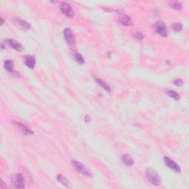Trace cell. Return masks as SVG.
I'll list each match as a JSON object with an SVG mask.
<instances>
[{"label": "cell", "mask_w": 189, "mask_h": 189, "mask_svg": "<svg viewBox=\"0 0 189 189\" xmlns=\"http://www.w3.org/2000/svg\"><path fill=\"white\" fill-rule=\"evenodd\" d=\"M173 84L175 86H177V87H182L184 84V81L182 79H175L173 81Z\"/></svg>", "instance_id": "22"}, {"label": "cell", "mask_w": 189, "mask_h": 189, "mask_svg": "<svg viewBox=\"0 0 189 189\" xmlns=\"http://www.w3.org/2000/svg\"><path fill=\"white\" fill-rule=\"evenodd\" d=\"M12 125L16 128L17 130H19V132H21L22 133H23L25 135H33V132L30 129L26 126L25 125H24L23 123H20L19 121H16V120H12L11 121Z\"/></svg>", "instance_id": "4"}, {"label": "cell", "mask_w": 189, "mask_h": 189, "mask_svg": "<svg viewBox=\"0 0 189 189\" xmlns=\"http://www.w3.org/2000/svg\"><path fill=\"white\" fill-rule=\"evenodd\" d=\"M146 177L147 180L149 181L150 183L154 185H159L161 182V180H160L158 174L155 170L151 168H148L146 170Z\"/></svg>", "instance_id": "1"}, {"label": "cell", "mask_w": 189, "mask_h": 189, "mask_svg": "<svg viewBox=\"0 0 189 189\" xmlns=\"http://www.w3.org/2000/svg\"><path fill=\"white\" fill-rule=\"evenodd\" d=\"M165 93L168 95L169 97H171L173 99L176 100V101H179L180 99V96L177 93H176L174 90H165Z\"/></svg>", "instance_id": "16"}, {"label": "cell", "mask_w": 189, "mask_h": 189, "mask_svg": "<svg viewBox=\"0 0 189 189\" xmlns=\"http://www.w3.org/2000/svg\"><path fill=\"white\" fill-rule=\"evenodd\" d=\"M120 22L122 25H124V26H130L133 24L132 19L128 16H122L120 19Z\"/></svg>", "instance_id": "14"}, {"label": "cell", "mask_w": 189, "mask_h": 189, "mask_svg": "<svg viewBox=\"0 0 189 189\" xmlns=\"http://www.w3.org/2000/svg\"><path fill=\"white\" fill-rule=\"evenodd\" d=\"M60 9L61 10H62V13L64 14L66 16H67V17L72 18L74 16V15H75L74 10L68 3L62 2V4H61Z\"/></svg>", "instance_id": "8"}, {"label": "cell", "mask_w": 189, "mask_h": 189, "mask_svg": "<svg viewBox=\"0 0 189 189\" xmlns=\"http://www.w3.org/2000/svg\"><path fill=\"white\" fill-rule=\"evenodd\" d=\"M163 160H164L165 164H166V166H167L168 168H169V169H172V170L174 171L175 172H177V173H180L181 172L180 167L179 165L177 164V163H175L173 160L169 158V157H164Z\"/></svg>", "instance_id": "7"}, {"label": "cell", "mask_w": 189, "mask_h": 189, "mask_svg": "<svg viewBox=\"0 0 189 189\" xmlns=\"http://www.w3.org/2000/svg\"><path fill=\"white\" fill-rule=\"evenodd\" d=\"M5 44L8 47H10V48L13 49V50H16L18 52H22L24 50L23 46L14 39H7L5 41Z\"/></svg>", "instance_id": "9"}, {"label": "cell", "mask_w": 189, "mask_h": 189, "mask_svg": "<svg viewBox=\"0 0 189 189\" xmlns=\"http://www.w3.org/2000/svg\"><path fill=\"white\" fill-rule=\"evenodd\" d=\"M16 22L19 26H20L24 30H30L31 28V25L28 22H25V20H22L19 18H17L16 19Z\"/></svg>", "instance_id": "12"}, {"label": "cell", "mask_w": 189, "mask_h": 189, "mask_svg": "<svg viewBox=\"0 0 189 189\" xmlns=\"http://www.w3.org/2000/svg\"><path fill=\"white\" fill-rule=\"evenodd\" d=\"M85 121L87 122V123H88V122L90 121V117L89 115H86L85 116Z\"/></svg>", "instance_id": "23"}, {"label": "cell", "mask_w": 189, "mask_h": 189, "mask_svg": "<svg viewBox=\"0 0 189 189\" xmlns=\"http://www.w3.org/2000/svg\"><path fill=\"white\" fill-rule=\"evenodd\" d=\"M171 28H172V29L175 32H180L182 30V24L178 22V23L173 24V25L171 26Z\"/></svg>", "instance_id": "20"}, {"label": "cell", "mask_w": 189, "mask_h": 189, "mask_svg": "<svg viewBox=\"0 0 189 189\" xmlns=\"http://www.w3.org/2000/svg\"><path fill=\"white\" fill-rule=\"evenodd\" d=\"M170 6L175 10H180L182 9V4L178 1H170Z\"/></svg>", "instance_id": "18"}, {"label": "cell", "mask_w": 189, "mask_h": 189, "mask_svg": "<svg viewBox=\"0 0 189 189\" xmlns=\"http://www.w3.org/2000/svg\"><path fill=\"white\" fill-rule=\"evenodd\" d=\"M0 20H1V23L0 24H1V25H3V24L4 23V20L2 19V18H1V19H0Z\"/></svg>", "instance_id": "24"}, {"label": "cell", "mask_w": 189, "mask_h": 189, "mask_svg": "<svg viewBox=\"0 0 189 189\" xmlns=\"http://www.w3.org/2000/svg\"><path fill=\"white\" fill-rule=\"evenodd\" d=\"M25 64L30 69H34L35 65V59L34 56L28 55L25 58Z\"/></svg>", "instance_id": "10"}, {"label": "cell", "mask_w": 189, "mask_h": 189, "mask_svg": "<svg viewBox=\"0 0 189 189\" xmlns=\"http://www.w3.org/2000/svg\"><path fill=\"white\" fill-rule=\"evenodd\" d=\"M57 180L60 182L61 184L64 185V186L67 187V188H70V183L68 180L63 175H57Z\"/></svg>", "instance_id": "15"}, {"label": "cell", "mask_w": 189, "mask_h": 189, "mask_svg": "<svg viewBox=\"0 0 189 189\" xmlns=\"http://www.w3.org/2000/svg\"><path fill=\"white\" fill-rule=\"evenodd\" d=\"M95 80L96 81L97 84H98L99 86H101V87H102L103 89H104L106 91H107L108 93H111L112 92L111 87H110L109 86L108 84L105 82V81H104L103 80L100 79V78H95Z\"/></svg>", "instance_id": "13"}, {"label": "cell", "mask_w": 189, "mask_h": 189, "mask_svg": "<svg viewBox=\"0 0 189 189\" xmlns=\"http://www.w3.org/2000/svg\"><path fill=\"white\" fill-rule=\"evenodd\" d=\"M121 161L123 164L127 167H131L134 165V160L129 154H125L121 156Z\"/></svg>", "instance_id": "11"}, {"label": "cell", "mask_w": 189, "mask_h": 189, "mask_svg": "<svg viewBox=\"0 0 189 189\" xmlns=\"http://www.w3.org/2000/svg\"><path fill=\"white\" fill-rule=\"evenodd\" d=\"M4 68L9 72L13 71V62L11 60H6L4 62Z\"/></svg>", "instance_id": "17"}, {"label": "cell", "mask_w": 189, "mask_h": 189, "mask_svg": "<svg viewBox=\"0 0 189 189\" xmlns=\"http://www.w3.org/2000/svg\"><path fill=\"white\" fill-rule=\"evenodd\" d=\"M13 183L14 188L17 189L25 188V180L22 174H16L13 177Z\"/></svg>", "instance_id": "6"}, {"label": "cell", "mask_w": 189, "mask_h": 189, "mask_svg": "<svg viewBox=\"0 0 189 189\" xmlns=\"http://www.w3.org/2000/svg\"><path fill=\"white\" fill-rule=\"evenodd\" d=\"M72 166L75 168V170L78 172H79L80 174H81V175H84L86 177H89L93 176V174L90 172V169H87L84 164L81 163L80 162L76 161V160H72Z\"/></svg>", "instance_id": "3"}, {"label": "cell", "mask_w": 189, "mask_h": 189, "mask_svg": "<svg viewBox=\"0 0 189 189\" xmlns=\"http://www.w3.org/2000/svg\"><path fill=\"white\" fill-rule=\"evenodd\" d=\"M155 30L157 34L162 37H166L168 35V30L167 27L165 25V23L162 21H157L155 23Z\"/></svg>", "instance_id": "5"}, {"label": "cell", "mask_w": 189, "mask_h": 189, "mask_svg": "<svg viewBox=\"0 0 189 189\" xmlns=\"http://www.w3.org/2000/svg\"><path fill=\"white\" fill-rule=\"evenodd\" d=\"M64 40L66 41V43L68 45V47L71 50H73L75 46V39L73 33L71 30V29H70V28H65L64 30Z\"/></svg>", "instance_id": "2"}, {"label": "cell", "mask_w": 189, "mask_h": 189, "mask_svg": "<svg viewBox=\"0 0 189 189\" xmlns=\"http://www.w3.org/2000/svg\"><path fill=\"white\" fill-rule=\"evenodd\" d=\"M74 59H75V62L78 64H84L85 63L84 58H83V56H81L80 53H75V54L74 55Z\"/></svg>", "instance_id": "19"}, {"label": "cell", "mask_w": 189, "mask_h": 189, "mask_svg": "<svg viewBox=\"0 0 189 189\" xmlns=\"http://www.w3.org/2000/svg\"><path fill=\"white\" fill-rule=\"evenodd\" d=\"M135 38L138 40H143L144 38V34L142 33L141 32H137L134 35Z\"/></svg>", "instance_id": "21"}]
</instances>
